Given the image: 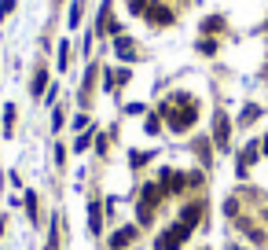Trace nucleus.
<instances>
[{"instance_id":"12","label":"nucleus","mask_w":268,"mask_h":250,"mask_svg":"<svg viewBox=\"0 0 268 250\" xmlns=\"http://www.w3.org/2000/svg\"><path fill=\"white\" fill-rule=\"evenodd\" d=\"M88 225H92V232H99V206L88 210Z\"/></svg>"},{"instance_id":"4","label":"nucleus","mask_w":268,"mask_h":250,"mask_svg":"<svg viewBox=\"0 0 268 250\" xmlns=\"http://www.w3.org/2000/svg\"><path fill=\"white\" fill-rule=\"evenodd\" d=\"M198 217H202V206H198V202H191V206H184V213H180V225H187V228H191V225L198 221Z\"/></svg>"},{"instance_id":"16","label":"nucleus","mask_w":268,"mask_h":250,"mask_svg":"<svg viewBox=\"0 0 268 250\" xmlns=\"http://www.w3.org/2000/svg\"><path fill=\"white\" fill-rule=\"evenodd\" d=\"M264 217H268V210H264Z\"/></svg>"},{"instance_id":"2","label":"nucleus","mask_w":268,"mask_h":250,"mask_svg":"<svg viewBox=\"0 0 268 250\" xmlns=\"http://www.w3.org/2000/svg\"><path fill=\"white\" fill-rule=\"evenodd\" d=\"M165 118H169V129L184 133V129H191V121H195V107H187V111H169L165 107Z\"/></svg>"},{"instance_id":"11","label":"nucleus","mask_w":268,"mask_h":250,"mask_svg":"<svg viewBox=\"0 0 268 250\" xmlns=\"http://www.w3.org/2000/svg\"><path fill=\"white\" fill-rule=\"evenodd\" d=\"M220 26H224V22H220V19H206V22H202V34H217V29Z\"/></svg>"},{"instance_id":"7","label":"nucleus","mask_w":268,"mask_h":250,"mask_svg":"<svg viewBox=\"0 0 268 250\" xmlns=\"http://www.w3.org/2000/svg\"><path fill=\"white\" fill-rule=\"evenodd\" d=\"M44 81H48V70L41 67V70L34 74V96H41V92H44Z\"/></svg>"},{"instance_id":"6","label":"nucleus","mask_w":268,"mask_h":250,"mask_svg":"<svg viewBox=\"0 0 268 250\" xmlns=\"http://www.w3.org/2000/svg\"><path fill=\"white\" fill-rule=\"evenodd\" d=\"M114 48H118V55H121V59H132V52H136V44H132L129 37H121V41L114 44Z\"/></svg>"},{"instance_id":"5","label":"nucleus","mask_w":268,"mask_h":250,"mask_svg":"<svg viewBox=\"0 0 268 250\" xmlns=\"http://www.w3.org/2000/svg\"><path fill=\"white\" fill-rule=\"evenodd\" d=\"M217 147H228V118L217 114Z\"/></svg>"},{"instance_id":"3","label":"nucleus","mask_w":268,"mask_h":250,"mask_svg":"<svg viewBox=\"0 0 268 250\" xmlns=\"http://www.w3.org/2000/svg\"><path fill=\"white\" fill-rule=\"evenodd\" d=\"M144 15H147V22H151V26H169V22H173V11L162 8V4H147Z\"/></svg>"},{"instance_id":"17","label":"nucleus","mask_w":268,"mask_h":250,"mask_svg":"<svg viewBox=\"0 0 268 250\" xmlns=\"http://www.w3.org/2000/svg\"><path fill=\"white\" fill-rule=\"evenodd\" d=\"M55 4H59V0H55Z\"/></svg>"},{"instance_id":"10","label":"nucleus","mask_w":268,"mask_h":250,"mask_svg":"<svg viewBox=\"0 0 268 250\" xmlns=\"http://www.w3.org/2000/svg\"><path fill=\"white\" fill-rule=\"evenodd\" d=\"M254 118H261V107H246V111H243V125H250V121H254Z\"/></svg>"},{"instance_id":"1","label":"nucleus","mask_w":268,"mask_h":250,"mask_svg":"<svg viewBox=\"0 0 268 250\" xmlns=\"http://www.w3.org/2000/svg\"><path fill=\"white\" fill-rule=\"evenodd\" d=\"M187 236H191V228H187V225H173L165 236L158 239V250H180V243H184Z\"/></svg>"},{"instance_id":"14","label":"nucleus","mask_w":268,"mask_h":250,"mask_svg":"<svg viewBox=\"0 0 268 250\" xmlns=\"http://www.w3.org/2000/svg\"><path fill=\"white\" fill-rule=\"evenodd\" d=\"M11 8H15V0H0V19H4V15H11Z\"/></svg>"},{"instance_id":"15","label":"nucleus","mask_w":268,"mask_h":250,"mask_svg":"<svg viewBox=\"0 0 268 250\" xmlns=\"http://www.w3.org/2000/svg\"><path fill=\"white\" fill-rule=\"evenodd\" d=\"M158 129H162V121H158V118L151 114V118H147V133H158Z\"/></svg>"},{"instance_id":"13","label":"nucleus","mask_w":268,"mask_h":250,"mask_svg":"<svg viewBox=\"0 0 268 250\" xmlns=\"http://www.w3.org/2000/svg\"><path fill=\"white\" fill-rule=\"evenodd\" d=\"M77 22H81V4L70 8V26H77Z\"/></svg>"},{"instance_id":"8","label":"nucleus","mask_w":268,"mask_h":250,"mask_svg":"<svg viewBox=\"0 0 268 250\" xmlns=\"http://www.w3.org/2000/svg\"><path fill=\"white\" fill-rule=\"evenodd\" d=\"M136 239V228H121L118 236H114V246H125V243H132Z\"/></svg>"},{"instance_id":"9","label":"nucleus","mask_w":268,"mask_h":250,"mask_svg":"<svg viewBox=\"0 0 268 250\" xmlns=\"http://www.w3.org/2000/svg\"><path fill=\"white\" fill-rule=\"evenodd\" d=\"M11 129H15V107H4V133L11 136Z\"/></svg>"}]
</instances>
